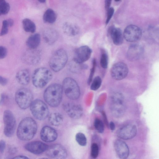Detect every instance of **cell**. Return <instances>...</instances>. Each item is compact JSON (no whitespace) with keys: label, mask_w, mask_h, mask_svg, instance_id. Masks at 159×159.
<instances>
[{"label":"cell","mask_w":159,"mask_h":159,"mask_svg":"<svg viewBox=\"0 0 159 159\" xmlns=\"http://www.w3.org/2000/svg\"><path fill=\"white\" fill-rule=\"evenodd\" d=\"M37 129L36 121L32 118H26L22 120L19 125L17 131V137L22 140H31L35 136Z\"/></svg>","instance_id":"6da1fadb"},{"label":"cell","mask_w":159,"mask_h":159,"mask_svg":"<svg viewBox=\"0 0 159 159\" xmlns=\"http://www.w3.org/2000/svg\"><path fill=\"white\" fill-rule=\"evenodd\" d=\"M63 90L60 85L55 83L50 85L45 90L44 99L47 103L52 107H56L60 104Z\"/></svg>","instance_id":"7a4b0ae2"},{"label":"cell","mask_w":159,"mask_h":159,"mask_svg":"<svg viewBox=\"0 0 159 159\" xmlns=\"http://www.w3.org/2000/svg\"><path fill=\"white\" fill-rule=\"evenodd\" d=\"M53 75L51 71L48 68L42 67L36 69L32 76V82L35 87L42 88L52 79Z\"/></svg>","instance_id":"3957f363"},{"label":"cell","mask_w":159,"mask_h":159,"mask_svg":"<svg viewBox=\"0 0 159 159\" xmlns=\"http://www.w3.org/2000/svg\"><path fill=\"white\" fill-rule=\"evenodd\" d=\"M68 60V55L65 50L63 49L57 50L51 57L49 62L50 67L54 71H59L65 66Z\"/></svg>","instance_id":"277c9868"},{"label":"cell","mask_w":159,"mask_h":159,"mask_svg":"<svg viewBox=\"0 0 159 159\" xmlns=\"http://www.w3.org/2000/svg\"><path fill=\"white\" fill-rule=\"evenodd\" d=\"M110 109L114 116L120 117L124 115L125 111V105L124 97L121 93L114 94L111 97Z\"/></svg>","instance_id":"5b68a950"},{"label":"cell","mask_w":159,"mask_h":159,"mask_svg":"<svg viewBox=\"0 0 159 159\" xmlns=\"http://www.w3.org/2000/svg\"><path fill=\"white\" fill-rule=\"evenodd\" d=\"M63 89L66 96L69 99L75 100L80 95V90L77 81L73 78H67L63 83Z\"/></svg>","instance_id":"8992f818"},{"label":"cell","mask_w":159,"mask_h":159,"mask_svg":"<svg viewBox=\"0 0 159 159\" xmlns=\"http://www.w3.org/2000/svg\"><path fill=\"white\" fill-rule=\"evenodd\" d=\"M16 102L19 107L25 109L30 107L33 100V95L29 90L22 88L16 92Z\"/></svg>","instance_id":"52a82bcc"},{"label":"cell","mask_w":159,"mask_h":159,"mask_svg":"<svg viewBox=\"0 0 159 159\" xmlns=\"http://www.w3.org/2000/svg\"><path fill=\"white\" fill-rule=\"evenodd\" d=\"M30 107L32 114L37 120H44L48 117L49 108L47 105L42 101L36 99L33 101Z\"/></svg>","instance_id":"ba28073f"},{"label":"cell","mask_w":159,"mask_h":159,"mask_svg":"<svg viewBox=\"0 0 159 159\" xmlns=\"http://www.w3.org/2000/svg\"><path fill=\"white\" fill-rule=\"evenodd\" d=\"M4 133L7 137H11L15 133L16 128V121L12 112L9 110L5 111L4 114Z\"/></svg>","instance_id":"9c48e42d"},{"label":"cell","mask_w":159,"mask_h":159,"mask_svg":"<svg viewBox=\"0 0 159 159\" xmlns=\"http://www.w3.org/2000/svg\"><path fill=\"white\" fill-rule=\"evenodd\" d=\"M142 32L140 28L138 26L130 25L125 29L123 34L124 38L129 42H135L141 38Z\"/></svg>","instance_id":"30bf717a"},{"label":"cell","mask_w":159,"mask_h":159,"mask_svg":"<svg viewBox=\"0 0 159 159\" xmlns=\"http://www.w3.org/2000/svg\"><path fill=\"white\" fill-rule=\"evenodd\" d=\"M137 133V129L135 125L127 124L123 126L118 129L117 135L121 139L129 140L134 137Z\"/></svg>","instance_id":"8fae6325"},{"label":"cell","mask_w":159,"mask_h":159,"mask_svg":"<svg viewBox=\"0 0 159 159\" xmlns=\"http://www.w3.org/2000/svg\"><path fill=\"white\" fill-rule=\"evenodd\" d=\"M128 69L125 63L119 62L114 64L111 70V74L115 80H120L125 78L127 75Z\"/></svg>","instance_id":"7c38bea8"},{"label":"cell","mask_w":159,"mask_h":159,"mask_svg":"<svg viewBox=\"0 0 159 159\" xmlns=\"http://www.w3.org/2000/svg\"><path fill=\"white\" fill-rule=\"evenodd\" d=\"M46 151L47 155L53 158L64 159L67 155L66 149L60 144H54L48 147Z\"/></svg>","instance_id":"4fadbf2b"},{"label":"cell","mask_w":159,"mask_h":159,"mask_svg":"<svg viewBox=\"0 0 159 159\" xmlns=\"http://www.w3.org/2000/svg\"><path fill=\"white\" fill-rule=\"evenodd\" d=\"M63 107L66 112L71 118L78 119L82 116L83 109L80 105L67 103L64 105Z\"/></svg>","instance_id":"5bb4252c"},{"label":"cell","mask_w":159,"mask_h":159,"mask_svg":"<svg viewBox=\"0 0 159 159\" xmlns=\"http://www.w3.org/2000/svg\"><path fill=\"white\" fill-rule=\"evenodd\" d=\"M92 53V50L88 46H81L76 50L73 60L75 62L83 64L90 58Z\"/></svg>","instance_id":"9a60e30c"},{"label":"cell","mask_w":159,"mask_h":159,"mask_svg":"<svg viewBox=\"0 0 159 159\" xmlns=\"http://www.w3.org/2000/svg\"><path fill=\"white\" fill-rule=\"evenodd\" d=\"M48 146L43 142L35 141L27 143L25 147L28 151L35 154H39L46 151Z\"/></svg>","instance_id":"2e32d148"},{"label":"cell","mask_w":159,"mask_h":159,"mask_svg":"<svg viewBox=\"0 0 159 159\" xmlns=\"http://www.w3.org/2000/svg\"><path fill=\"white\" fill-rule=\"evenodd\" d=\"M114 148L118 156L121 159H126L129 155V150L127 144L121 140H116Z\"/></svg>","instance_id":"e0dca14e"},{"label":"cell","mask_w":159,"mask_h":159,"mask_svg":"<svg viewBox=\"0 0 159 159\" xmlns=\"http://www.w3.org/2000/svg\"><path fill=\"white\" fill-rule=\"evenodd\" d=\"M40 135L42 140L47 143L54 141L57 137L55 130L48 126H45L42 128Z\"/></svg>","instance_id":"ac0fdd59"},{"label":"cell","mask_w":159,"mask_h":159,"mask_svg":"<svg viewBox=\"0 0 159 159\" xmlns=\"http://www.w3.org/2000/svg\"><path fill=\"white\" fill-rule=\"evenodd\" d=\"M143 52V48L138 45L131 46L127 52L128 59L131 61H135L139 59Z\"/></svg>","instance_id":"d6986e66"},{"label":"cell","mask_w":159,"mask_h":159,"mask_svg":"<svg viewBox=\"0 0 159 159\" xmlns=\"http://www.w3.org/2000/svg\"><path fill=\"white\" fill-rule=\"evenodd\" d=\"M43 37L47 44L51 45L54 44L58 39L59 34L54 29L49 28L43 32Z\"/></svg>","instance_id":"ffe728a7"},{"label":"cell","mask_w":159,"mask_h":159,"mask_svg":"<svg viewBox=\"0 0 159 159\" xmlns=\"http://www.w3.org/2000/svg\"><path fill=\"white\" fill-rule=\"evenodd\" d=\"M110 34L114 44L116 45L120 46L123 41V35L120 28L112 27L110 29Z\"/></svg>","instance_id":"44dd1931"},{"label":"cell","mask_w":159,"mask_h":159,"mask_svg":"<svg viewBox=\"0 0 159 159\" xmlns=\"http://www.w3.org/2000/svg\"><path fill=\"white\" fill-rule=\"evenodd\" d=\"M64 33L69 36H74L77 35L80 32L79 26L75 24L69 22H66L63 26Z\"/></svg>","instance_id":"7402d4cb"},{"label":"cell","mask_w":159,"mask_h":159,"mask_svg":"<svg viewBox=\"0 0 159 159\" xmlns=\"http://www.w3.org/2000/svg\"><path fill=\"white\" fill-rule=\"evenodd\" d=\"M16 78L17 81L22 85H27L30 80V72L26 69L22 70L17 74Z\"/></svg>","instance_id":"603a6c76"},{"label":"cell","mask_w":159,"mask_h":159,"mask_svg":"<svg viewBox=\"0 0 159 159\" xmlns=\"http://www.w3.org/2000/svg\"><path fill=\"white\" fill-rule=\"evenodd\" d=\"M40 35L38 33H36L28 37L26 41V45L31 50H35L40 45Z\"/></svg>","instance_id":"cb8c5ba5"},{"label":"cell","mask_w":159,"mask_h":159,"mask_svg":"<svg viewBox=\"0 0 159 159\" xmlns=\"http://www.w3.org/2000/svg\"><path fill=\"white\" fill-rule=\"evenodd\" d=\"M63 116L58 112L52 113L49 118V123L54 126H59L61 125L63 123Z\"/></svg>","instance_id":"d4e9b609"},{"label":"cell","mask_w":159,"mask_h":159,"mask_svg":"<svg viewBox=\"0 0 159 159\" xmlns=\"http://www.w3.org/2000/svg\"><path fill=\"white\" fill-rule=\"evenodd\" d=\"M57 17L55 11L52 9H49L44 13L43 16V20L46 23L52 24L56 21Z\"/></svg>","instance_id":"484cf974"},{"label":"cell","mask_w":159,"mask_h":159,"mask_svg":"<svg viewBox=\"0 0 159 159\" xmlns=\"http://www.w3.org/2000/svg\"><path fill=\"white\" fill-rule=\"evenodd\" d=\"M24 29L26 32L34 33L36 29L35 23L30 19H25L23 20L22 22Z\"/></svg>","instance_id":"4316f807"},{"label":"cell","mask_w":159,"mask_h":159,"mask_svg":"<svg viewBox=\"0 0 159 159\" xmlns=\"http://www.w3.org/2000/svg\"><path fill=\"white\" fill-rule=\"evenodd\" d=\"M69 67L70 70L74 73H79L82 70L88 68L87 66L83 64V63H79L74 60L69 63Z\"/></svg>","instance_id":"83f0119b"},{"label":"cell","mask_w":159,"mask_h":159,"mask_svg":"<svg viewBox=\"0 0 159 159\" xmlns=\"http://www.w3.org/2000/svg\"><path fill=\"white\" fill-rule=\"evenodd\" d=\"M76 140L80 146L82 147L86 146L87 140L86 136L82 133L80 132L76 134Z\"/></svg>","instance_id":"f1b7e54d"},{"label":"cell","mask_w":159,"mask_h":159,"mask_svg":"<svg viewBox=\"0 0 159 159\" xmlns=\"http://www.w3.org/2000/svg\"><path fill=\"white\" fill-rule=\"evenodd\" d=\"M10 9L9 4L5 0H0V11L2 14H6Z\"/></svg>","instance_id":"f546056e"},{"label":"cell","mask_w":159,"mask_h":159,"mask_svg":"<svg viewBox=\"0 0 159 159\" xmlns=\"http://www.w3.org/2000/svg\"><path fill=\"white\" fill-rule=\"evenodd\" d=\"M102 80L99 76L95 77L92 81L91 86V89L95 91L98 90L102 85Z\"/></svg>","instance_id":"4dcf8cb0"},{"label":"cell","mask_w":159,"mask_h":159,"mask_svg":"<svg viewBox=\"0 0 159 159\" xmlns=\"http://www.w3.org/2000/svg\"><path fill=\"white\" fill-rule=\"evenodd\" d=\"M94 126L96 130L99 133H102L104 131V126L103 122L98 119H96L94 121Z\"/></svg>","instance_id":"1f68e13d"},{"label":"cell","mask_w":159,"mask_h":159,"mask_svg":"<svg viewBox=\"0 0 159 159\" xmlns=\"http://www.w3.org/2000/svg\"><path fill=\"white\" fill-rule=\"evenodd\" d=\"M99 154V148L98 144L95 143H92L91 147V155L94 158H96Z\"/></svg>","instance_id":"d6a6232c"},{"label":"cell","mask_w":159,"mask_h":159,"mask_svg":"<svg viewBox=\"0 0 159 159\" xmlns=\"http://www.w3.org/2000/svg\"><path fill=\"white\" fill-rule=\"evenodd\" d=\"M100 63L101 66L104 68H106L108 66V59L106 54H103L101 56Z\"/></svg>","instance_id":"836d02e7"},{"label":"cell","mask_w":159,"mask_h":159,"mask_svg":"<svg viewBox=\"0 0 159 159\" xmlns=\"http://www.w3.org/2000/svg\"><path fill=\"white\" fill-rule=\"evenodd\" d=\"M9 25L7 20H4L3 22L2 26L0 36H2L7 34L9 31Z\"/></svg>","instance_id":"e575fe53"},{"label":"cell","mask_w":159,"mask_h":159,"mask_svg":"<svg viewBox=\"0 0 159 159\" xmlns=\"http://www.w3.org/2000/svg\"><path fill=\"white\" fill-rule=\"evenodd\" d=\"M93 67L91 70L90 75L88 81V84H90L92 82L95 69L96 65L95 60L94 59L93 60Z\"/></svg>","instance_id":"d590c367"},{"label":"cell","mask_w":159,"mask_h":159,"mask_svg":"<svg viewBox=\"0 0 159 159\" xmlns=\"http://www.w3.org/2000/svg\"><path fill=\"white\" fill-rule=\"evenodd\" d=\"M107 11V16L105 22L106 25L109 23L114 13V10L113 8L111 7Z\"/></svg>","instance_id":"8d00e7d4"},{"label":"cell","mask_w":159,"mask_h":159,"mask_svg":"<svg viewBox=\"0 0 159 159\" xmlns=\"http://www.w3.org/2000/svg\"><path fill=\"white\" fill-rule=\"evenodd\" d=\"M7 54V49L4 47L0 46V59H3Z\"/></svg>","instance_id":"74e56055"},{"label":"cell","mask_w":159,"mask_h":159,"mask_svg":"<svg viewBox=\"0 0 159 159\" xmlns=\"http://www.w3.org/2000/svg\"><path fill=\"white\" fill-rule=\"evenodd\" d=\"M6 144L3 140L0 141V155L2 154L5 150Z\"/></svg>","instance_id":"f35d334b"},{"label":"cell","mask_w":159,"mask_h":159,"mask_svg":"<svg viewBox=\"0 0 159 159\" xmlns=\"http://www.w3.org/2000/svg\"><path fill=\"white\" fill-rule=\"evenodd\" d=\"M8 81L6 78L0 76V85L2 86H5L7 84Z\"/></svg>","instance_id":"ab89813d"},{"label":"cell","mask_w":159,"mask_h":159,"mask_svg":"<svg viewBox=\"0 0 159 159\" xmlns=\"http://www.w3.org/2000/svg\"><path fill=\"white\" fill-rule=\"evenodd\" d=\"M112 0H105V7L106 10L110 8L111 5Z\"/></svg>","instance_id":"60d3db41"},{"label":"cell","mask_w":159,"mask_h":159,"mask_svg":"<svg viewBox=\"0 0 159 159\" xmlns=\"http://www.w3.org/2000/svg\"><path fill=\"white\" fill-rule=\"evenodd\" d=\"M14 159H28L29 158L26 156H22V155H19L16 156L15 157H14L13 158Z\"/></svg>","instance_id":"b9f144b4"},{"label":"cell","mask_w":159,"mask_h":159,"mask_svg":"<svg viewBox=\"0 0 159 159\" xmlns=\"http://www.w3.org/2000/svg\"><path fill=\"white\" fill-rule=\"evenodd\" d=\"M111 130L113 131L115 128V126L114 123L112 122H111L109 124Z\"/></svg>","instance_id":"7bdbcfd3"},{"label":"cell","mask_w":159,"mask_h":159,"mask_svg":"<svg viewBox=\"0 0 159 159\" xmlns=\"http://www.w3.org/2000/svg\"><path fill=\"white\" fill-rule=\"evenodd\" d=\"M8 25L10 26H12L14 24V22L13 20L11 19H9L7 20Z\"/></svg>","instance_id":"ee69618b"},{"label":"cell","mask_w":159,"mask_h":159,"mask_svg":"<svg viewBox=\"0 0 159 159\" xmlns=\"http://www.w3.org/2000/svg\"><path fill=\"white\" fill-rule=\"evenodd\" d=\"M38 1L41 3H44L46 2V0H38Z\"/></svg>","instance_id":"f6af8a7d"},{"label":"cell","mask_w":159,"mask_h":159,"mask_svg":"<svg viewBox=\"0 0 159 159\" xmlns=\"http://www.w3.org/2000/svg\"><path fill=\"white\" fill-rule=\"evenodd\" d=\"M120 1H121V0H115V1L116 2H119Z\"/></svg>","instance_id":"bcb514c9"},{"label":"cell","mask_w":159,"mask_h":159,"mask_svg":"<svg viewBox=\"0 0 159 159\" xmlns=\"http://www.w3.org/2000/svg\"><path fill=\"white\" fill-rule=\"evenodd\" d=\"M2 13H1V11H0V16H1V15H2Z\"/></svg>","instance_id":"7dc6e473"}]
</instances>
